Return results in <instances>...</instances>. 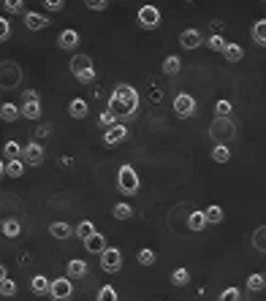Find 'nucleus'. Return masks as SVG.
Listing matches in <instances>:
<instances>
[{"mask_svg":"<svg viewBox=\"0 0 266 301\" xmlns=\"http://www.w3.org/2000/svg\"><path fill=\"white\" fill-rule=\"evenodd\" d=\"M109 109L117 114V119H130L139 114V92L130 84H117L109 98Z\"/></svg>","mask_w":266,"mask_h":301,"instance_id":"1","label":"nucleus"},{"mask_svg":"<svg viewBox=\"0 0 266 301\" xmlns=\"http://www.w3.org/2000/svg\"><path fill=\"white\" fill-rule=\"evenodd\" d=\"M117 187H120V193H125V195H136L141 190V179H139V174L133 171L130 163H122L120 166V171H117Z\"/></svg>","mask_w":266,"mask_h":301,"instance_id":"2","label":"nucleus"},{"mask_svg":"<svg viewBox=\"0 0 266 301\" xmlns=\"http://www.w3.org/2000/svg\"><path fill=\"white\" fill-rule=\"evenodd\" d=\"M71 73L82 84H92L95 82V68H92L90 54H73L71 57Z\"/></svg>","mask_w":266,"mask_h":301,"instance_id":"3","label":"nucleus"},{"mask_svg":"<svg viewBox=\"0 0 266 301\" xmlns=\"http://www.w3.org/2000/svg\"><path fill=\"white\" fill-rule=\"evenodd\" d=\"M209 136H212L217 144H228L236 136V125L231 122V117H215L212 128H209Z\"/></svg>","mask_w":266,"mask_h":301,"instance_id":"4","label":"nucleus"},{"mask_svg":"<svg viewBox=\"0 0 266 301\" xmlns=\"http://www.w3.org/2000/svg\"><path fill=\"white\" fill-rule=\"evenodd\" d=\"M98 258H101V269L106 271V274H117V271L122 269V252H120V247H106Z\"/></svg>","mask_w":266,"mask_h":301,"instance_id":"5","label":"nucleus"},{"mask_svg":"<svg viewBox=\"0 0 266 301\" xmlns=\"http://www.w3.org/2000/svg\"><path fill=\"white\" fill-rule=\"evenodd\" d=\"M198 111V106H196V98L193 95H187V92H179V95L174 98V114L179 117V119H190Z\"/></svg>","mask_w":266,"mask_h":301,"instance_id":"6","label":"nucleus"},{"mask_svg":"<svg viewBox=\"0 0 266 301\" xmlns=\"http://www.w3.org/2000/svg\"><path fill=\"white\" fill-rule=\"evenodd\" d=\"M136 19H139V25L144 27V30H158L160 27V11L155 6H141Z\"/></svg>","mask_w":266,"mask_h":301,"instance_id":"7","label":"nucleus"},{"mask_svg":"<svg viewBox=\"0 0 266 301\" xmlns=\"http://www.w3.org/2000/svg\"><path fill=\"white\" fill-rule=\"evenodd\" d=\"M71 293H73L71 277H57V279H52V293H49V296H52L54 301H68Z\"/></svg>","mask_w":266,"mask_h":301,"instance_id":"8","label":"nucleus"},{"mask_svg":"<svg viewBox=\"0 0 266 301\" xmlns=\"http://www.w3.org/2000/svg\"><path fill=\"white\" fill-rule=\"evenodd\" d=\"M22 117H25V119H30V122L41 117V103H38V92H35V90H27V92H25Z\"/></svg>","mask_w":266,"mask_h":301,"instance_id":"9","label":"nucleus"},{"mask_svg":"<svg viewBox=\"0 0 266 301\" xmlns=\"http://www.w3.org/2000/svg\"><path fill=\"white\" fill-rule=\"evenodd\" d=\"M125 138H128V128L122 125V122H117L114 128H109L106 133H103V144H106V147H114V144H122Z\"/></svg>","mask_w":266,"mask_h":301,"instance_id":"10","label":"nucleus"},{"mask_svg":"<svg viewBox=\"0 0 266 301\" xmlns=\"http://www.w3.org/2000/svg\"><path fill=\"white\" fill-rule=\"evenodd\" d=\"M179 44H182L185 49H198V46L204 44V38H201V33H198V30H193V27H187V30L179 33Z\"/></svg>","mask_w":266,"mask_h":301,"instance_id":"11","label":"nucleus"},{"mask_svg":"<svg viewBox=\"0 0 266 301\" xmlns=\"http://www.w3.org/2000/svg\"><path fill=\"white\" fill-rule=\"evenodd\" d=\"M25 163L30 166H41L44 163V147L35 144V141H30V144L25 147Z\"/></svg>","mask_w":266,"mask_h":301,"instance_id":"12","label":"nucleus"},{"mask_svg":"<svg viewBox=\"0 0 266 301\" xmlns=\"http://www.w3.org/2000/svg\"><path fill=\"white\" fill-rule=\"evenodd\" d=\"M25 27H27V30H44V27H49V16L27 11L25 14Z\"/></svg>","mask_w":266,"mask_h":301,"instance_id":"13","label":"nucleus"},{"mask_svg":"<svg viewBox=\"0 0 266 301\" xmlns=\"http://www.w3.org/2000/svg\"><path fill=\"white\" fill-rule=\"evenodd\" d=\"M16 82H19V68L14 63H3V84H0V87L3 90H8V87H16Z\"/></svg>","mask_w":266,"mask_h":301,"instance_id":"14","label":"nucleus"},{"mask_svg":"<svg viewBox=\"0 0 266 301\" xmlns=\"http://www.w3.org/2000/svg\"><path fill=\"white\" fill-rule=\"evenodd\" d=\"M30 290L35 296H46V293H52V279L49 277H44V274H35L30 279Z\"/></svg>","mask_w":266,"mask_h":301,"instance_id":"15","label":"nucleus"},{"mask_svg":"<svg viewBox=\"0 0 266 301\" xmlns=\"http://www.w3.org/2000/svg\"><path fill=\"white\" fill-rule=\"evenodd\" d=\"M57 44H60V49L73 52L76 46H79V33H76V30H63L60 38H57Z\"/></svg>","mask_w":266,"mask_h":301,"instance_id":"16","label":"nucleus"},{"mask_svg":"<svg viewBox=\"0 0 266 301\" xmlns=\"http://www.w3.org/2000/svg\"><path fill=\"white\" fill-rule=\"evenodd\" d=\"M84 250L92 252V255H101V252L106 250V236H103V233H95V236H90L87 242H84Z\"/></svg>","mask_w":266,"mask_h":301,"instance_id":"17","label":"nucleus"},{"mask_svg":"<svg viewBox=\"0 0 266 301\" xmlns=\"http://www.w3.org/2000/svg\"><path fill=\"white\" fill-rule=\"evenodd\" d=\"M68 114H71L73 119H84V117H87V101L73 98V101L68 103Z\"/></svg>","mask_w":266,"mask_h":301,"instance_id":"18","label":"nucleus"},{"mask_svg":"<svg viewBox=\"0 0 266 301\" xmlns=\"http://www.w3.org/2000/svg\"><path fill=\"white\" fill-rule=\"evenodd\" d=\"M3 174L11 176V179H19L25 174V160H6L3 163Z\"/></svg>","mask_w":266,"mask_h":301,"instance_id":"19","label":"nucleus"},{"mask_svg":"<svg viewBox=\"0 0 266 301\" xmlns=\"http://www.w3.org/2000/svg\"><path fill=\"white\" fill-rule=\"evenodd\" d=\"M206 223H209V220H206V212H190V217H187V228L198 233V231H204V228H206Z\"/></svg>","mask_w":266,"mask_h":301,"instance_id":"20","label":"nucleus"},{"mask_svg":"<svg viewBox=\"0 0 266 301\" xmlns=\"http://www.w3.org/2000/svg\"><path fill=\"white\" fill-rule=\"evenodd\" d=\"M84 274H87V263H84L82 258L68 260V277H71V279H82Z\"/></svg>","mask_w":266,"mask_h":301,"instance_id":"21","label":"nucleus"},{"mask_svg":"<svg viewBox=\"0 0 266 301\" xmlns=\"http://www.w3.org/2000/svg\"><path fill=\"white\" fill-rule=\"evenodd\" d=\"M19 117H22V109H16L14 103H3V106H0V119L3 122H14Z\"/></svg>","mask_w":266,"mask_h":301,"instance_id":"22","label":"nucleus"},{"mask_svg":"<svg viewBox=\"0 0 266 301\" xmlns=\"http://www.w3.org/2000/svg\"><path fill=\"white\" fill-rule=\"evenodd\" d=\"M179 71H182V60H179L177 54H168V57L163 60V73H168V76H177Z\"/></svg>","mask_w":266,"mask_h":301,"instance_id":"23","label":"nucleus"},{"mask_svg":"<svg viewBox=\"0 0 266 301\" xmlns=\"http://www.w3.org/2000/svg\"><path fill=\"white\" fill-rule=\"evenodd\" d=\"M49 233H52L54 239H68L71 233H73V228H71L68 223H52L49 225Z\"/></svg>","mask_w":266,"mask_h":301,"instance_id":"24","label":"nucleus"},{"mask_svg":"<svg viewBox=\"0 0 266 301\" xmlns=\"http://www.w3.org/2000/svg\"><path fill=\"white\" fill-rule=\"evenodd\" d=\"M212 160L215 163H228L231 160V149H228V144H215L212 147Z\"/></svg>","mask_w":266,"mask_h":301,"instance_id":"25","label":"nucleus"},{"mask_svg":"<svg viewBox=\"0 0 266 301\" xmlns=\"http://www.w3.org/2000/svg\"><path fill=\"white\" fill-rule=\"evenodd\" d=\"M3 155H6V160H19V155H25V149L16 144V141H6L3 144Z\"/></svg>","mask_w":266,"mask_h":301,"instance_id":"26","label":"nucleus"},{"mask_svg":"<svg viewBox=\"0 0 266 301\" xmlns=\"http://www.w3.org/2000/svg\"><path fill=\"white\" fill-rule=\"evenodd\" d=\"M253 41L258 46H266V19H258L253 25Z\"/></svg>","mask_w":266,"mask_h":301,"instance_id":"27","label":"nucleus"},{"mask_svg":"<svg viewBox=\"0 0 266 301\" xmlns=\"http://www.w3.org/2000/svg\"><path fill=\"white\" fill-rule=\"evenodd\" d=\"M223 54H225V60H228V63H239V60L244 57V49H242L239 44H228Z\"/></svg>","mask_w":266,"mask_h":301,"instance_id":"28","label":"nucleus"},{"mask_svg":"<svg viewBox=\"0 0 266 301\" xmlns=\"http://www.w3.org/2000/svg\"><path fill=\"white\" fill-rule=\"evenodd\" d=\"M95 233H98V231H95V225H92L90 220H84V223H79V225H76V236H79V239H84V242H87L90 236H95Z\"/></svg>","mask_w":266,"mask_h":301,"instance_id":"29","label":"nucleus"},{"mask_svg":"<svg viewBox=\"0 0 266 301\" xmlns=\"http://www.w3.org/2000/svg\"><path fill=\"white\" fill-rule=\"evenodd\" d=\"M117 122H120V119H117V114H114L111 109H106V111H101V114H98V125H101V128H106V130H109V128H114Z\"/></svg>","mask_w":266,"mask_h":301,"instance_id":"30","label":"nucleus"},{"mask_svg":"<svg viewBox=\"0 0 266 301\" xmlns=\"http://www.w3.org/2000/svg\"><path fill=\"white\" fill-rule=\"evenodd\" d=\"M19 233H22V225H19L16 220H6V223H3V236L19 239Z\"/></svg>","mask_w":266,"mask_h":301,"instance_id":"31","label":"nucleus"},{"mask_svg":"<svg viewBox=\"0 0 266 301\" xmlns=\"http://www.w3.org/2000/svg\"><path fill=\"white\" fill-rule=\"evenodd\" d=\"M187 282H190V271L187 269H177L174 274H171V285L174 288H185Z\"/></svg>","mask_w":266,"mask_h":301,"instance_id":"32","label":"nucleus"},{"mask_svg":"<svg viewBox=\"0 0 266 301\" xmlns=\"http://www.w3.org/2000/svg\"><path fill=\"white\" fill-rule=\"evenodd\" d=\"M253 247L258 252H266V225H261V228L253 233Z\"/></svg>","mask_w":266,"mask_h":301,"instance_id":"33","label":"nucleus"},{"mask_svg":"<svg viewBox=\"0 0 266 301\" xmlns=\"http://www.w3.org/2000/svg\"><path fill=\"white\" fill-rule=\"evenodd\" d=\"M206 46H209L212 52H225L228 41L223 38V35H209V38H206Z\"/></svg>","mask_w":266,"mask_h":301,"instance_id":"34","label":"nucleus"},{"mask_svg":"<svg viewBox=\"0 0 266 301\" xmlns=\"http://www.w3.org/2000/svg\"><path fill=\"white\" fill-rule=\"evenodd\" d=\"M231 111H234L231 101H225V98H223V101H217V103H215V114H217V117H231Z\"/></svg>","mask_w":266,"mask_h":301,"instance_id":"35","label":"nucleus"},{"mask_svg":"<svg viewBox=\"0 0 266 301\" xmlns=\"http://www.w3.org/2000/svg\"><path fill=\"white\" fill-rule=\"evenodd\" d=\"M111 214H114L117 220H128V217H133V209H130L128 204H117V206L111 209Z\"/></svg>","mask_w":266,"mask_h":301,"instance_id":"36","label":"nucleus"},{"mask_svg":"<svg viewBox=\"0 0 266 301\" xmlns=\"http://www.w3.org/2000/svg\"><path fill=\"white\" fill-rule=\"evenodd\" d=\"M98 301H120V296H117V290H114L111 285H103L98 290Z\"/></svg>","mask_w":266,"mask_h":301,"instance_id":"37","label":"nucleus"},{"mask_svg":"<svg viewBox=\"0 0 266 301\" xmlns=\"http://www.w3.org/2000/svg\"><path fill=\"white\" fill-rule=\"evenodd\" d=\"M263 285H266L263 274H250V277H247V290H261Z\"/></svg>","mask_w":266,"mask_h":301,"instance_id":"38","label":"nucleus"},{"mask_svg":"<svg viewBox=\"0 0 266 301\" xmlns=\"http://www.w3.org/2000/svg\"><path fill=\"white\" fill-rule=\"evenodd\" d=\"M0 293H3L6 298L16 296V282L14 279H3V282H0Z\"/></svg>","mask_w":266,"mask_h":301,"instance_id":"39","label":"nucleus"},{"mask_svg":"<svg viewBox=\"0 0 266 301\" xmlns=\"http://www.w3.org/2000/svg\"><path fill=\"white\" fill-rule=\"evenodd\" d=\"M139 263H141V266H152V263H155L158 258H155V252H152V250H139Z\"/></svg>","mask_w":266,"mask_h":301,"instance_id":"40","label":"nucleus"},{"mask_svg":"<svg viewBox=\"0 0 266 301\" xmlns=\"http://www.w3.org/2000/svg\"><path fill=\"white\" fill-rule=\"evenodd\" d=\"M223 217H225V214H223L220 206H209V209H206V220L209 223H223Z\"/></svg>","mask_w":266,"mask_h":301,"instance_id":"41","label":"nucleus"},{"mask_svg":"<svg viewBox=\"0 0 266 301\" xmlns=\"http://www.w3.org/2000/svg\"><path fill=\"white\" fill-rule=\"evenodd\" d=\"M239 298H242L239 288H225L223 293H220V298H217V301H239Z\"/></svg>","mask_w":266,"mask_h":301,"instance_id":"42","label":"nucleus"},{"mask_svg":"<svg viewBox=\"0 0 266 301\" xmlns=\"http://www.w3.org/2000/svg\"><path fill=\"white\" fill-rule=\"evenodd\" d=\"M3 8H6L8 14H22L25 11V3H19V0H14V3H11V0H8V3H3Z\"/></svg>","mask_w":266,"mask_h":301,"instance_id":"43","label":"nucleus"},{"mask_svg":"<svg viewBox=\"0 0 266 301\" xmlns=\"http://www.w3.org/2000/svg\"><path fill=\"white\" fill-rule=\"evenodd\" d=\"M8 38H11V25H8V19H0V41Z\"/></svg>","mask_w":266,"mask_h":301,"instance_id":"44","label":"nucleus"},{"mask_svg":"<svg viewBox=\"0 0 266 301\" xmlns=\"http://www.w3.org/2000/svg\"><path fill=\"white\" fill-rule=\"evenodd\" d=\"M87 8H90V11H106L109 3H106V0H90Z\"/></svg>","mask_w":266,"mask_h":301,"instance_id":"45","label":"nucleus"},{"mask_svg":"<svg viewBox=\"0 0 266 301\" xmlns=\"http://www.w3.org/2000/svg\"><path fill=\"white\" fill-rule=\"evenodd\" d=\"M44 6L49 8V11H63V8H65V3H63V0H46Z\"/></svg>","mask_w":266,"mask_h":301,"instance_id":"46","label":"nucleus"}]
</instances>
